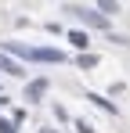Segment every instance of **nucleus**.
I'll return each mask as SVG.
<instances>
[{
    "instance_id": "1",
    "label": "nucleus",
    "mask_w": 130,
    "mask_h": 133,
    "mask_svg": "<svg viewBox=\"0 0 130 133\" xmlns=\"http://www.w3.org/2000/svg\"><path fill=\"white\" fill-rule=\"evenodd\" d=\"M7 50H15L29 61H62V50H47V47H22V43H7Z\"/></svg>"
},
{
    "instance_id": "2",
    "label": "nucleus",
    "mask_w": 130,
    "mask_h": 133,
    "mask_svg": "<svg viewBox=\"0 0 130 133\" xmlns=\"http://www.w3.org/2000/svg\"><path fill=\"white\" fill-rule=\"evenodd\" d=\"M76 15H80V22H87V25H98V29H105V18H101V15H94V11H80V7H76Z\"/></svg>"
},
{
    "instance_id": "3",
    "label": "nucleus",
    "mask_w": 130,
    "mask_h": 133,
    "mask_svg": "<svg viewBox=\"0 0 130 133\" xmlns=\"http://www.w3.org/2000/svg\"><path fill=\"white\" fill-rule=\"evenodd\" d=\"M69 43H72V47H80V50H87V43H90V40H87V32L72 29V32H69Z\"/></svg>"
},
{
    "instance_id": "4",
    "label": "nucleus",
    "mask_w": 130,
    "mask_h": 133,
    "mask_svg": "<svg viewBox=\"0 0 130 133\" xmlns=\"http://www.w3.org/2000/svg\"><path fill=\"white\" fill-rule=\"evenodd\" d=\"M0 68H4V72H11V76H22V68L15 65L11 58H4V54H0Z\"/></svg>"
},
{
    "instance_id": "5",
    "label": "nucleus",
    "mask_w": 130,
    "mask_h": 133,
    "mask_svg": "<svg viewBox=\"0 0 130 133\" xmlns=\"http://www.w3.org/2000/svg\"><path fill=\"white\" fill-rule=\"evenodd\" d=\"M87 101H94L98 108H105V111H116V104H112V101H105V97H98V94H90Z\"/></svg>"
},
{
    "instance_id": "6",
    "label": "nucleus",
    "mask_w": 130,
    "mask_h": 133,
    "mask_svg": "<svg viewBox=\"0 0 130 133\" xmlns=\"http://www.w3.org/2000/svg\"><path fill=\"white\" fill-rule=\"evenodd\" d=\"M43 90H47V83H43V79H36V83H33V87H29V97H40Z\"/></svg>"
},
{
    "instance_id": "7",
    "label": "nucleus",
    "mask_w": 130,
    "mask_h": 133,
    "mask_svg": "<svg viewBox=\"0 0 130 133\" xmlns=\"http://www.w3.org/2000/svg\"><path fill=\"white\" fill-rule=\"evenodd\" d=\"M76 130H80V133H98L94 126H87V122H76Z\"/></svg>"
}]
</instances>
